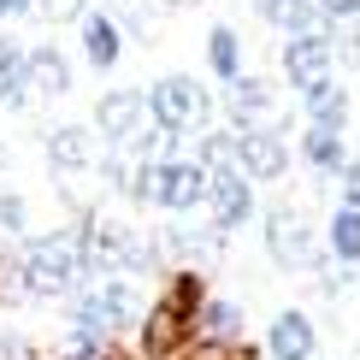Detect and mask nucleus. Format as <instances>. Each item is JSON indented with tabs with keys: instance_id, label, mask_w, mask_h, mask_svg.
Returning <instances> with one entry per match:
<instances>
[{
	"instance_id": "nucleus-24",
	"label": "nucleus",
	"mask_w": 360,
	"mask_h": 360,
	"mask_svg": "<svg viewBox=\"0 0 360 360\" xmlns=\"http://www.w3.org/2000/svg\"><path fill=\"white\" fill-rule=\"evenodd\" d=\"M313 12H325V18H349V12H360V0H313Z\"/></svg>"
},
{
	"instance_id": "nucleus-25",
	"label": "nucleus",
	"mask_w": 360,
	"mask_h": 360,
	"mask_svg": "<svg viewBox=\"0 0 360 360\" xmlns=\"http://www.w3.org/2000/svg\"><path fill=\"white\" fill-rule=\"evenodd\" d=\"M12 272H18V266H6V260H0V302H12V295H18V290H24V283H18V278H12Z\"/></svg>"
},
{
	"instance_id": "nucleus-2",
	"label": "nucleus",
	"mask_w": 360,
	"mask_h": 360,
	"mask_svg": "<svg viewBox=\"0 0 360 360\" xmlns=\"http://www.w3.org/2000/svg\"><path fill=\"white\" fill-rule=\"evenodd\" d=\"M195 307H201V283H195L189 272H184V278H172V290L160 295V307L148 313V325H142V349H148V354H172L177 342L189 337Z\"/></svg>"
},
{
	"instance_id": "nucleus-23",
	"label": "nucleus",
	"mask_w": 360,
	"mask_h": 360,
	"mask_svg": "<svg viewBox=\"0 0 360 360\" xmlns=\"http://www.w3.org/2000/svg\"><path fill=\"white\" fill-rule=\"evenodd\" d=\"M83 6H89V0H41V12H48L53 24H65V18H83Z\"/></svg>"
},
{
	"instance_id": "nucleus-20",
	"label": "nucleus",
	"mask_w": 360,
	"mask_h": 360,
	"mask_svg": "<svg viewBox=\"0 0 360 360\" xmlns=\"http://www.w3.org/2000/svg\"><path fill=\"white\" fill-rule=\"evenodd\" d=\"M18 95H24V53L0 41V101H18Z\"/></svg>"
},
{
	"instance_id": "nucleus-10",
	"label": "nucleus",
	"mask_w": 360,
	"mask_h": 360,
	"mask_svg": "<svg viewBox=\"0 0 360 360\" xmlns=\"http://www.w3.org/2000/svg\"><path fill=\"white\" fill-rule=\"evenodd\" d=\"M272 354L278 360H313V319H307V313H278Z\"/></svg>"
},
{
	"instance_id": "nucleus-19",
	"label": "nucleus",
	"mask_w": 360,
	"mask_h": 360,
	"mask_svg": "<svg viewBox=\"0 0 360 360\" xmlns=\"http://www.w3.org/2000/svg\"><path fill=\"white\" fill-rule=\"evenodd\" d=\"M266 107H272V89H266V83H248V77L231 83V112L236 118H254V112H266Z\"/></svg>"
},
{
	"instance_id": "nucleus-21",
	"label": "nucleus",
	"mask_w": 360,
	"mask_h": 360,
	"mask_svg": "<svg viewBox=\"0 0 360 360\" xmlns=\"http://www.w3.org/2000/svg\"><path fill=\"white\" fill-rule=\"evenodd\" d=\"M201 325H207V337H243V313H236L231 302H207V313H201Z\"/></svg>"
},
{
	"instance_id": "nucleus-12",
	"label": "nucleus",
	"mask_w": 360,
	"mask_h": 360,
	"mask_svg": "<svg viewBox=\"0 0 360 360\" xmlns=\"http://www.w3.org/2000/svg\"><path fill=\"white\" fill-rule=\"evenodd\" d=\"M24 83L48 89V95H65V89H71V71H65V59H59V48H36V53H24Z\"/></svg>"
},
{
	"instance_id": "nucleus-26",
	"label": "nucleus",
	"mask_w": 360,
	"mask_h": 360,
	"mask_svg": "<svg viewBox=\"0 0 360 360\" xmlns=\"http://www.w3.org/2000/svg\"><path fill=\"white\" fill-rule=\"evenodd\" d=\"M342 189H349V207L360 213V166H349V177H342Z\"/></svg>"
},
{
	"instance_id": "nucleus-9",
	"label": "nucleus",
	"mask_w": 360,
	"mask_h": 360,
	"mask_svg": "<svg viewBox=\"0 0 360 360\" xmlns=\"http://www.w3.org/2000/svg\"><path fill=\"white\" fill-rule=\"evenodd\" d=\"M283 71H290V83H325L331 77V36H290V48H283Z\"/></svg>"
},
{
	"instance_id": "nucleus-18",
	"label": "nucleus",
	"mask_w": 360,
	"mask_h": 360,
	"mask_svg": "<svg viewBox=\"0 0 360 360\" xmlns=\"http://www.w3.org/2000/svg\"><path fill=\"white\" fill-rule=\"evenodd\" d=\"M307 160H313L319 172H337V166H342V136L313 124V130H307Z\"/></svg>"
},
{
	"instance_id": "nucleus-16",
	"label": "nucleus",
	"mask_w": 360,
	"mask_h": 360,
	"mask_svg": "<svg viewBox=\"0 0 360 360\" xmlns=\"http://www.w3.org/2000/svg\"><path fill=\"white\" fill-rule=\"evenodd\" d=\"M266 6V18H272L278 30H290V36H313V0H260Z\"/></svg>"
},
{
	"instance_id": "nucleus-1",
	"label": "nucleus",
	"mask_w": 360,
	"mask_h": 360,
	"mask_svg": "<svg viewBox=\"0 0 360 360\" xmlns=\"http://www.w3.org/2000/svg\"><path fill=\"white\" fill-rule=\"evenodd\" d=\"M89 272V243H83V231H53V236H36V243L24 248V260H18V283L30 295H59V290H71Z\"/></svg>"
},
{
	"instance_id": "nucleus-8",
	"label": "nucleus",
	"mask_w": 360,
	"mask_h": 360,
	"mask_svg": "<svg viewBox=\"0 0 360 360\" xmlns=\"http://www.w3.org/2000/svg\"><path fill=\"white\" fill-rule=\"evenodd\" d=\"M207 195H213V224H219V231H236V224L248 219V207H254L248 177H236V166L207 172Z\"/></svg>"
},
{
	"instance_id": "nucleus-4",
	"label": "nucleus",
	"mask_w": 360,
	"mask_h": 360,
	"mask_svg": "<svg viewBox=\"0 0 360 360\" xmlns=\"http://www.w3.org/2000/svg\"><path fill=\"white\" fill-rule=\"evenodd\" d=\"M130 313H136V295H130V283H95V290L77 302V337H101L112 331V325H124Z\"/></svg>"
},
{
	"instance_id": "nucleus-6",
	"label": "nucleus",
	"mask_w": 360,
	"mask_h": 360,
	"mask_svg": "<svg viewBox=\"0 0 360 360\" xmlns=\"http://www.w3.org/2000/svg\"><path fill=\"white\" fill-rule=\"evenodd\" d=\"M154 201L172 207V213H189V207L207 201V166L195 160H172V166H154Z\"/></svg>"
},
{
	"instance_id": "nucleus-15",
	"label": "nucleus",
	"mask_w": 360,
	"mask_h": 360,
	"mask_svg": "<svg viewBox=\"0 0 360 360\" xmlns=\"http://www.w3.org/2000/svg\"><path fill=\"white\" fill-rule=\"evenodd\" d=\"M83 53H89V65H95V71H107L112 59H118V30H112V18H89V24H83Z\"/></svg>"
},
{
	"instance_id": "nucleus-13",
	"label": "nucleus",
	"mask_w": 360,
	"mask_h": 360,
	"mask_svg": "<svg viewBox=\"0 0 360 360\" xmlns=\"http://www.w3.org/2000/svg\"><path fill=\"white\" fill-rule=\"evenodd\" d=\"M89 154H95V142H89V130H77V124H65V130L48 136V160L53 166H89Z\"/></svg>"
},
{
	"instance_id": "nucleus-3",
	"label": "nucleus",
	"mask_w": 360,
	"mask_h": 360,
	"mask_svg": "<svg viewBox=\"0 0 360 360\" xmlns=\"http://www.w3.org/2000/svg\"><path fill=\"white\" fill-rule=\"evenodd\" d=\"M148 112H154L160 136H184V130L207 124V95H201V83H189V77H166L154 89V101H148Z\"/></svg>"
},
{
	"instance_id": "nucleus-22",
	"label": "nucleus",
	"mask_w": 360,
	"mask_h": 360,
	"mask_svg": "<svg viewBox=\"0 0 360 360\" xmlns=\"http://www.w3.org/2000/svg\"><path fill=\"white\" fill-rule=\"evenodd\" d=\"M207 53H213V71H219V77H224V83H236V36H231V30H213Z\"/></svg>"
},
{
	"instance_id": "nucleus-14",
	"label": "nucleus",
	"mask_w": 360,
	"mask_h": 360,
	"mask_svg": "<svg viewBox=\"0 0 360 360\" xmlns=\"http://www.w3.org/2000/svg\"><path fill=\"white\" fill-rule=\"evenodd\" d=\"M307 112L319 118V130H337V124H342V112H349V95H342V89L325 77V83H313V89H307Z\"/></svg>"
},
{
	"instance_id": "nucleus-27",
	"label": "nucleus",
	"mask_w": 360,
	"mask_h": 360,
	"mask_svg": "<svg viewBox=\"0 0 360 360\" xmlns=\"http://www.w3.org/2000/svg\"><path fill=\"white\" fill-rule=\"evenodd\" d=\"M30 0H0V18H12V12H24Z\"/></svg>"
},
{
	"instance_id": "nucleus-11",
	"label": "nucleus",
	"mask_w": 360,
	"mask_h": 360,
	"mask_svg": "<svg viewBox=\"0 0 360 360\" xmlns=\"http://www.w3.org/2000/svg\"><path fill=\"white\" fill-rule=\"evenodd\" d=\"M266 248H272L283 266H307V260H313V248H307L302 224H295L290 213H272V224H266Z\"/></svg>"
},
{
	"instance_id": "nucleus-5",
	"label": "nucleus",
	"mask_w": 360,
	"mask_h": 360,
	"mask_svg": "<svg viewBox=\"0 0 360 360\" xmlns=\"http://www.w3.org/2000/svg\"><path fill=\"white\" fill-rule=\"evenodd\" d=\"M148 118H154V112H148V101H142V95H124V89L95 107V124L107 130L112 148H142V136H148L142 124H148Z\"/></svg>"
},
{
	"instance_id": "nucleus-17",
	"label": "nucleus",
	"mask_w": 360,
	"mask_h": 360,
	"mask_svg": "<svg viewBox=\"0 0 360 360\" xmlns=\"http://www.w3.org/2000/svg\"><path fill=\"white\" fill-rule=\"evenodd\" d=\"M331 248H337V260H360V213L354 207H342L331 219Z\"/></svg>"
},
{
	"instance_id": "nucleus-7",
	"label": "nucleus",
	"mask_w": 360,
	"mask_h": 360,
	"mask_svg": "<svg viewBox=\"0 0 360 360\" xmlns=\"http://www.w3.org/2000/svg\"><path fill=\"white\" fill-rule=\"evenodd\" d=\"M231 160L243 166V177H283L290 172V148H283L272 130H243L231 142Z\"/></svg>"
}]
</instances>
